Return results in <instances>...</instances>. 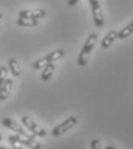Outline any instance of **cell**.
<instances>
[{
    "label": "cell",
    "mask_w": 133,
    "mask_h": 149,
    "mask_svg": "<svg viewBox=\"0 0 133 149\" xmlns=\"http://www.w3.org/2000/svg\"><path fill=\"white\" fill-rule=\"evenodd\" d=\"M96 41H97V36L95 33H91L87 37L86 41L84 42V45H83V47L80 49V53L78 55V58H77V64L78 65L84 67V65L87 64L90 55H91V53H92V51L94 48Z\"/></svg>",
    "instance_id": "obj_1"
},
{
    "label": "cell",
    "mask_w": 133,
    "mask_h": 149,
    "mask_svg": "<svg viewBox=\"0 0 133 149\" xmlns=\"http://www.w3.org/2000/svg\"><path fill=\"white\" fill-rule=\"evenodd\" d=\"M64 54H65V52H64L63 49H56V51H54V52H51V53H48L45 57H41V58L37 60V61L33 63V69H35V70H40V69H42L47 63L55 62L57 60L62 58V57L64 56Z\"/></svg>",
    "instance_id": "obj_2"
},
{
    "label": "cell",
    "mask_w": 133,
    "mask_h": 149,
    "mask_svg": "<svg viewBox=\"0 0 133 149\" xmlns=\"http://www.w3.org/2000/svg\"><path fill=\"white\" fill-rule=\"evenodd\" d=\"M21 120H22V124L30 131L33 135H37V136H40V138L46 136V130L42 129L41 126H39L31 117H29V116H22Z\"/></svg>",
    "instance_id": "obj_3"
},
{
    "label": "cell",
    "mask_w": 133,
    "mask_h": 149,
    "mask_svg": "<svg viewBox=\"0 0 133 149\" xmlns=\"http://www.w3.org/2000/svg\"><path fill=\"white\" fill-rule=\"evenodd\" d=\"M77 122H78V119H77L76 117H74V116L67 118L65 120H63L61 124H58L57 126H55L52 130V135L53 136H61L62 134L67 133L70 129H72L77 124Z\"/></svg>",
    "instance_id": "obj_4"
},
{
    "label": "cell",
    "mask_w": 133,
    "mask_h": 149,
    "mask_svg": "<svg viewBox=\"0 0 133 149\" xmlns=\"http://www.w3.org/2000/svg\"><path fill=\"white\" fill-rule=\"evenodd\" d=\"M88 2L91 5L94 24L97 28H102L104 25V17H103V13H102V9H101L100 1L99 0H88Z\"/></svg>",
    "instance_id": "obj_5"
},
{
    "label": "cell",
    "mask_w": 133,
    "mask_h": 149,
    "mask_svg": "<svg viewBox=\"0 0 133 149\" xmlns=\"http://www.w3.org/2000/svg\"><path fill=\"white\" fill-rule=\"evenodd\" d=\"M12 139H14L15 141H17L21 145H24L30 149H41V145L35 139V135L32 136H24V135H19V134H15V135H9Z\"/></svg>",
    "instance_id": "obj_6"
},
{
    "label": "cell",
    "mask_w": 133,
    "mask_h": 149,
    "mask_svg": "<svg viewBox=\"0 0 133 149\" xmlns=\"http://www.w3.org/2000/svg\"><path fill=\"white\" fill-rule=\"evenodd\" d=\"M1 123H2L3 126H6V127L9 129V130L14 131L15 133H17V134H19V135H24V136H32V135H33V134L28 133L26 131L19 125L17 122H15V120L12 119V118L6 117V118H3V119L1 120Z\"/></svg>",
    "instance_id": "obj_7"
},
{
    "label": "cell",
    "mask_w": 133,
    "mask_h": 149,
    "mask_svg": "<svg viewBox=\"0 0 133 149\" xmlns=\"http://www.w3.org/2000/svg\"><path fill=\"white\" fill-rule=\"evenodd\" d=\"M46 16V10L45 9H23L19 13V17L24 19H40Z\"/></svg>",
    "instance_id": "obj_8"
},
{
    "label": "cell",
    "mask_w": 133,
    "mask_h": 149,
    "mask_svg": "<svg viewBox=\"0 0 133 149\" xmlns=\"http://www.w3.org/2000/svg\"><path fill=\"white\" fill-rule=\"evenodd\" d=\"M55 71V64L54 62H51V63H47L44 68H42V71H41V74H40V79L42 81H48L52 76Z\"/></svg>",
    "instance_id": "obj_9"
},
{
    "label": "cell",
    "mask_w": 133,
    "mask_h": 149,
    "mask_svg": "<svg viewBox=\"0 0 133 149\" xmlns=\"http://www.w3.org/2000/svg\"><path fill=\"white\" fill-rule=\"evenodd\" d=\"M12 86H13V80L10 78H7L0 88V101L7 100V97L9 96V93H10Z\"/></svg>",
    "instance_id": "obj_10"
},
{
    "label": "cell",
    "mask_w": 133,
    "mask_h": 149,
    "mask_svg": "<svg viewBox=\"0 0 133 149\" xmlns=\"http://www.w3.org/2000/svg\"><path fill=\"white\" fill-rule=\"evenodd\" d=\"M117 37H118V32H117V31H110V32H108V33L103 37L102 41H101V47H102L103 49L109 48V47L113 45V42L116 40Z\"/></svg>",
    "instance_id": "obj_11"
},
{
    "label": "cell",
    "mask_w": 133,
    "mask_h": 149,
    "mask_svg": "<svg viewBox=\"0 0 133 149\" xmlns=\"http://www.w3.org/2000/svg\"><path fill=\"white\" fill-rule=\"evenodd\" d=\"M39 23V19H24V17H19L16 19V24L23 28H33L37 26Z\"/></svg>",
    "instance_id": "obj_12"
},
{
    "label": "cell",
    "mask_w": 133,
    "mask_h": 149,
    "mask_svg": "<svg viewBox=\"0 0 133 149\" xmlns=\"http://www.w3.org/2000/svg\"><path fill=\"white\" fill-rule=\"evenodd\" d=\"M8 69L10 70V72L14 77H19L21 74V65H19V61L15 58H10L8 61Z\"/></svg>",
    "instance_id": "obj_13"
},
{
    "label": "cell",
    "mask_w": 133,
    "mask_h": 149,
    "mask_svg": "<svg viewBox=\"0 0 133 149\" xmlns=\"http://www.w3.org/2000/svg\"><path fill=\"white\" fill-rule=\"evenodd\" d=\"M132 33H133V21L118 32V37L117 38L118 39H125V38L130 37Z\"/></svg>",
    "instance_id": "obj_14"
},
{
    "label": "cell",
    "mask_w": 133,
    "mask_h": 149,
    "mask_svg": "<svg viewBox=\"0 0 133 149\" xmlns=\"http://www.w3.org/2000/svg\"><path fill=\"white\" fill-rule=\"evenodd\" d=\"M7 74H8V68L5 65L0 67V88L3 84V81L7 79Z\"/></svg>",
    "instance_id": "obj_15"
},
{
    "label": "cell",
    "mask_w": 133,
    "mask_h": 149,
    "mask_svg": "<svg viewBox=\"0 0 133 149\" xmlns=\"http://www.w3.org/2000/svg\"><path fill=\"white\" fill-rule=\"evenodd\" d=\"M8 141L10 142V145H12V148L13 149H23L21 147V143H19L17 141H15L14 139H12L10 136H8Z\"/></svg>",
    "instance_id": "obj_16"
},
{
    "label": "cell",
    "mask_w": 133,
    "mask_h": 149,
    "mask_svg": "<svg viewBox=\"0 0 133 149\" xmlns=\"http://www.w3.org/2000/svg\"><path fill=\"white\" fill-rule=\"evenodd\" d=\"M91 149H101V142L97 139H93L91 141Z\"/></svg>",
    "instance_id": "obj_17"
},
{
    "label": "cell",
    "mask_w": 133,
    "mask_h": 149,
    "mask_svg": "<svg viewBox=\"0 0 133 149\" xmlns=\"http://www.w3.org/2000/svg\"><path fill=\"white\" fill-rule=\"evenodd\" d=\"M78 2H79V0H68V5H69L70 7H74V6H76Z\"/></svg>",
    "instance_id": "obj_18"
},
{
    "label": "cell",
    "mask_w": 133,
    "mask_h": 149,
    "mask_svg": "<svg viewBox=\"0 0 133 149\" xmlns=\"http://www.w3.org/2000/svg\"><path fill=\"white\" fill-rule=\"evenodd\" d=\"M104 149H117V148L114 147V146H111V145H109V146H106V148Z\"/></svg>",
    "instance_id": "obj_19"
},
{
    "label": "cell",
    "mask_w": 133,
    "mask_h": 149,
    "mask_svg": "<svg viewBox=\"0 0 133 149\" xmlns=\"http://www.w3.org/2000/svg\"><path fill=\"white\" fill-rule=\"evenodd\" d=\"M0 149H13V148H9V147H5V146H0Z\"/></svg>",
    "instance_id": "obj_20"
},
{
    "label": "cell",
    "mask_w": 133,
    "mask_h": 149,
    "mask_svg": "<svg viewBox=\"0 0 133 149\" xmlns=\"http://www.w3.org/2000/svg\"><path fill=\"white\" fill-rule=\"evenodd\" d=\"M2 19V13H1V12H0V19Z\"/></svg>",
    "instance_id": "obj_21"
},
{
    "label": "cell",
    "mask_w": 133,
    "mask_h": 149,
    "mask_svg": "<svg viewBox=\"0 0 133 149\" xmlns=\"http://www.w3.org/2000/svg\"><path fill=\"white\" fill-rule=\"evenodd\" d=\"M1 140H2V135L0 134V141H1Z\"/></svg>",
    "instance_id": "obj_22"
}]
</instances>
